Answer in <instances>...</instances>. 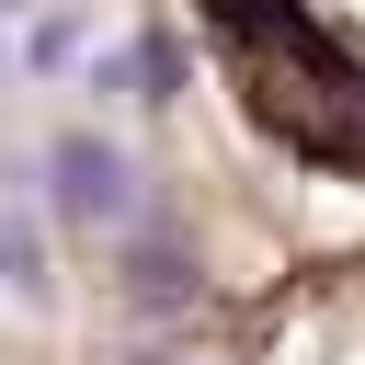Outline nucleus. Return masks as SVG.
I'll use <instances>...</instances> for the list:
<instances>
[{
	"mask_svg": "<svg viewBox=\"0 0 365 365\" xmlns=\"http://www.w3.org/2000/svg\"><path fill=\"white\" fill-rule=\"evenodd\" d=\"M0 285L11 297H46V228L11 217V205H0Z\"/></svg>",
	"mask_w": 365,
	"mask_h": 365,
	"instance_id": "2",
	"label": "nucleus"
},
{
	"mask_svg": "<svg viewBox=\"0 0 365 365\" xmlns=\"http://www.w3.org/2000/svg\"><path fill=\"white\" fill-rule=\"evenodd\" d=\"M125 80H137V103H171V91H182V57H171V34H137V46H125Z\"/></svg>",
	"mask_w": 365,
	"mask_h": 365,
	"instance_id": "3",
	"label": "nucleus"
},
{
	"mask_svg": "<svg viewBox=\"0 0 365 365\" xmlns=\"http://www.w3.org/2000/svg\"><path fill=\"white\" fill-rule=\"evenodd\" d=\"M46 171H57V205H68L80 228H137V171H125L103 137H57Z\"/></svg>",
	"mask_w": 365,
	"mask_h": 365,
	"instance_id": "1",
	"label": "nucleus"
},
{
	"mask_svg": "<svg viewBox=\"0 0 365 365\" xmlns=\"http://www.w3.org/2000/svg\"><path fill=\"white\" fill-rule=\"evenodd\" d=\"M160 365H217V354H160Z\"/></svg>",
	"mask_w": 365,
	"mask_h": 365,
	"instance_id": "5",
	"label": "nucleus"
},
{
	"mask_svg": "<svg viewBox=\"0 0 365 365\" xmlns=\"http://www.w3.org/2000/svg\"><path fill=\"white\" fill-rule=\"evenodd\" d=\"M137 297H194V251H171V240H137V274H125Z\"/></svg>",
	"mask_w": 365,
	"mask_h": 365,
	"instance_id": "4",
	"label": "nucleus"
}]
</instances>
